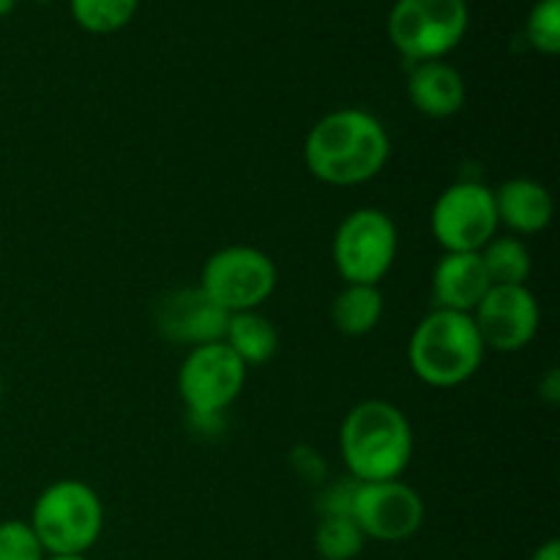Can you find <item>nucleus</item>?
Returning a JSON list of instances; mask_svg holds the SVG:
<instances>
[{"mask_svg":"<svg viewBox=\"0 0 560 560\" xmlns=\"http://www.w3.org/2000/svg\"><path fill=\"white\" fill-rule=\"evenodd\" d=\"M320 495H317V512L320 517H350V506H353V495L359 481L355 479H337L331 485H320Z\"/></svg>","mask_w":560,"mask_h":560,"instance_id":"nucleus-23","label":"nucleus"},{"mask_svg":"<svg viewBox=\"0 0 560 560\" xmlns=\"http://www.w3.org/2000/svg\"><path fill=\"white\" fill-rule=\"evenodd\" d=\"M44 560H91L88 556H47Z\"/></svg>","mask_w":560,"mask_h":560,"instance_id":"nucleus-28","label":"nucleus"},{"mask_svg":"<svg viewBox=\"0 0 560 560\" xmlns=\"http://www.w3.org/2000/svg\"><path fill=\"white\" fill-rule=\"evenodd\" d=\"M0 397H3V377H0Z\"/></svg>","mask_w":560,"mask_h":560,"instance_id":"nucleus-29","label":"nucleus"},{"mask_svg":"<svg viewBox=\"0 0 560 560\" xmlns=\"http://www.w3.org/2000/svg\"><path fill=\"white\" fill-rule=\"evenodd\" d=\"M468 25V0H397L388 14V38L405 60L427 63L454 52Z\"/></svg>","mask_w":560,"mask_h":560,"instance_id":"nucleus-5","label":"nucleus"},{"mask_svg":"<svg viewBox=\"0 0 560 560\" xmlns=\"http://www.w3.org/2000/svg\"><path fill=\"white\" fill-rule=\"evenodd\" d=\"M408 98L421 115L427 118H452L465 107L468 88H465L463 74L446 60H427V63H413L408 77Z\"/></svg>","mask_w":560,"mask_h":560,"instance_id":"nucleus-14","label":"nucleus"},{"mask_svg":"<svg viewBox=\"0 0 560 560\" xmlns=\"http://www.w3.org/2000/svg\"><path fill=\"white\" fill-rule=\"evenodd\" d=\"M290 463H293L295 474H299L304 481H310V485H326L328 479L326 459H323V454H317L312 446L293 448Z\"/></svg>","mask_w":560,"mask_h":560,"instance_id":"nucleus-24","label":"nucleus"},{"mask_svg":"<svg viewBox=\"0 0 560 560\" xmlns=\"http://www.w3.org/2000/svg\"><path fill=\"white\" fill-rule=\"evenodd\" d=\"M16 0H0V16H9L14 11Z\"/></svg>","mask_w":560,"mask_h":560,"instance_id":"nucleus-27","label":"nucleus"},{"mask_svg":"<svg viewBox=\"0 0 560 560\" xmlns=\"http://www.w3.org/2000/svg\"><path fill=\"white\" fill-rule=\"evenodd\" d=\"M339 452L355 481H392L413 459V427L397 405L364 399L345 413L339 427Z\"/></svg>","mask_w":560,"mask_h":560,"instance_id":"nucleus-2","label":"nucleus"},{"mask_svg":"<svg viewBox=\"0 0 560 560\" xmlns=\"http://www.w3.org/2000/svg\"><path fill=\"white\" fill-rule=\"evenodd\" d=\"M474 323L487 350L520 353L539 334L541 306L528 284H492L474 310Z\"/></svg>","mask_w":560,"mask_h":560,"instance_id":"nucleus-11","label":"nucleus"},{"mask_svg":"<svg viewBox=\"0 0 560 560\" xmlns=\"http://www.w3.org/2000/svg\"><path fill=\"white\" fill-rule=\"evenodd\" d=\"M530 560H560V541L550 539L545 541V545H539L534 550V556H530Z\"/></svg>","mask_w":560,"mask_h":560,"instance_id":"nucleus-26","label":"nucleus"},{"mask_svg":"<svg viewBox=\"0 0 560 560\" xmlns=\"http://www.w3.org/2000/svg\"><path fill=\"white\" fill-rule=\"evenodd\" d=\"M525 38L541 55L560 52V0H539L525 20Z\"/></svg>","mask_w":560,"mask_h":560,"instance_id":"nucleus-21","label":"nucleus"},{"mask_svg":"<svg viewBox=\"0 0 560 560\" xmlns=\"http://www.w3.org/2000/svg\"><path fill=\"white\" fill-rule=\"evenodd\" d=\"M153 320L162 339L197 348V345L222 342L230 315L197 284L164 295L156 304Z\"/></svg>","mask_w":560,"mask_h":560,"instance_id":"nucleus-12","label":"nucleus"},{"mask_svg":"<svg viewBox=\"0 0 560 560\" xmlns=\"http://www.w3.org/2000/svg\"><path fill=\"white\" fill-rule=\"evenodd\" d=\"M485 342L474 315L432 310L416 323L408 342L413 375L432 388H454L468 383L485 361Z\"/></svg>","mask_w":560,"mask_h":560,"instance_id":"nucleus-3","label":"nucleus"},{"mask_svg":"<svg viewBox=\"0 0 560 560\" xmlns=\"http://www.w3.org/2000/svg\"><path fill=\"white\" fill-rule=\"evenodd\" d=\"M539 397L545 399L547 405H558L560 402V375L558 370H550L545 377L539 381Z\"/></svg>","mask_w":560,"mask_h":560,"instance_id":"nucleus-25","label":"nucleus"},{"mask_svg":"<svg viewBox=\"0 0 560 560\" xmlns=\"http://www.w3.org/2000/svg\"><path fill=\"white\" fill-rule=\"evenodd\" d=\"M246 364L224 342L189 348L178 370V397L195 419H219L246 386Z\"/></svg>","mask_w":560,"mask_h":560,"instance_id":"nucleus-8","label":"nucleus"},{"mask_svg":"<svg viewBox=\"0 0 560 560\" xmlns=\"http://www.w3.org/2000/svg\"><path fill=\"white\" fill-rule=\"evenodd\" d=\"M399 233L381 208H355L339 222L331 241V260L345 284H381L394 268Z\"/></svg>","mask_w":560,"mask_h":560,"instance_id":"nucleus-6","label":"nucleus"},{"mask_svg":"<svg viewBox=\"0 0 560 560\" xmlns=\"http://www.w3.org/2000/svg\"><path fill=\"white\" fill-rule=\"evenodd\" d=\"M430 228L443 252H481L498 235L495 191L481 180H457L438 195Z\"/></svg>","mask_w":560,"mask_h":560,"instance_id":"nucleus-9","label":"nucleus"},{"mask_svg":"<svg viewBox=\"0 0 560 560\" xmlns=\"http://www.w3.org/2000/svg\"><path fill=\"white\" fill-rule=\"evenodd\" d=\"M222 342L249 366H262L277 355L279 350V331L266 315L257 310L235 312L230 315L228 328H224Z\"/></svg>","mask_w":560,"mask_h":560,"instance_id":"nucleus-16","label":"nucleus"},{"mask_svg":"<svg viewBox=\"0 0 560 560\" xmlns=\"http://www.w3.org/2000/svg\"><path fill=\"white\" fill-rule=\"evenodd\" d=\"M36 3H47V0H36Z\"/></svg>","mask_w":560,"mask_h":560,"instance_id":"nucleus-30","label":"nucleus"},{"mask_svg":"<svg viewBox=\"0 0 560 560\" xmlns=\"http://www.w3.org/2000/svg\"><path fill=\"white\" fill-rule=\"evenodd\" d=\"M279 282L277 262L257 246L235 244L213 252L200 271V288L228 315L260 310Z\"/></svg>","mask_w":560,"mask_h":560,"instance_id":"nucleus-7","label":"nucleus"},{"mask_svg":"<svg viewBox=\"0 0 560 560\" xmlns=\"http://www.w3.org/2000/svg\"><path fill=\"white\" fill-rule=\"evenodd\" d=\"M364 545L366 536L353 517H320L315 528V552L323 560H355Z\"/></svg>","mask_w":560,"mask_h":560,"instance_id":"nucleus-20","label":"nucleus"},{"mask_svg":"<svg viewBox=\"0 0 560 560\" xmlns=\"http://www.w3.org/2000/svg\"><path fill=\"white\" fill-rule=\"evenodd\" d=\"M42 541L25 520H3L0 523V560H44Z\"/></svg>","mask_w":560,"mask_h":560,"instance_id":"nucleus-22","label":"nucleus"},{"mask_svg":"<svg viewBox=\"0 0 560 560\" xmlns=\"http://www.w3.org/2000/svg\"><path fill=\"white\" fill-rule=\"evenodd\" d=\"M350 517L366 539L399 545L419 534L427 509L419 492L402 479L359 481Z\"/></svg>","mask_w":560,"mask_h":560,"instance_id":"nucleus-10","label":"nucleus"},{"mask_svg":"<svg viewBox=\"0 0 560 560\" xmlns=\"http://www.w3.org/2000/svg\"><path fill=\"white\" fill-rule=\"evenodd\" d=\"M392 156V137L381 118L361 107L323 115L304 140V164L328 186H361L377 178Z\"/></svg>","mask_w":560,"mask_h":560,"instance_id":"nucleus-1","label":"nucleus"},{"mask_svg":"<svg viewBox=\"0 0 560 560\" xmlns=\"http://www.w3.org/2000/svg\"><path fill=\"white\" fill-rule=\"evenodd\" d=\"M383 312L381 284H345L331 304V320L345 337H366L381 326Z\"/></svg>","mask_w":560,"mask_h":560,"instance_id":"nucleus-17","label":"nucleus"},{"mask_svg":"<svg viewBox=\"0 0 560 560\" xmlns=\"http://www.w3.org/2000/svg\"><path fill=\"white\" fill-rule=\"evenodd\" d=\"M27 523L47 556H88L104 530V503L91 485L58 479L42 490Z\"/></svg>","mask_w":560,"mask_h":560,"instance_id":"nucleus-4","label":"nucleus"},{"mask_svg":"<svg viewBox=\"0 0 560 560\" xmlns=\"http://www.w3.org/2000/svg\"><path fill=\"white\" fill-rule=\"evenodd\" d=\"M479 255L492 284H525L534 271V257L517 235H495Z\"/></svg>","mask_w":560,"mask_h":560,"instance_id":"nucleus-18","label":"nucleus"},{"mask_svg":"<svg viewBox=\"0 0 560 560\" xmlns=\"http://www.w3.org/2000/svg\"><path fill=\"white\" fill-rule=\"evenodd\" d=\"M140 0H69L77 25L96 36L118 33L135 20Z\"/></svg>","mask_w":560,"mask_h":560,"instance_id":"nucleus-19","label":"nucleus"},{"mask_svg":"<svg viewBox=\"0 0 560 560\" xmlns=\"http://www.w3.org/2000/svg\"><path fill=\"white\" fill-rule=\"evenodd\" d=\"M492 288L479 252H443L432 268V301L435 310L474 315Z\"/></svg>","mask_w":560,"mask_h":560,"instance_id":"nucleus-13","label":"nucleus"},{"mask_svg":"<svg viewBox=\"0 0 560 560\" xmlns=\"http://www.w3.org/2000/svg\"><path fill=\"white\" fill-rule=\"evenodd\" d=\"M495 191L498 222L517 235H539L550 228L556 202L550 189L534 178H509Z\"/></svg>","mask_w":560,"mask_h":560,"instance_id":"nucleus-15","label":"nucleus"}]
</instances>
